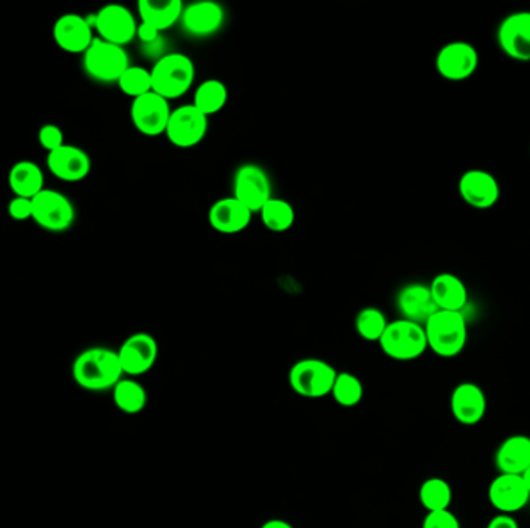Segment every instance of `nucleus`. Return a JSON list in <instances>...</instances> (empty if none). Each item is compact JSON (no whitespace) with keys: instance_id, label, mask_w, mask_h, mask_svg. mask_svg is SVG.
<instances>
[{"instance_id":"nucleus-8","label":"nucleus","mask_w":530,"mask_h":528,"mask_svg":"<svg viewBox=\"0 0 530 528\" xmlns=\"http://www.w3.org/2000/svg\"><path fill=\"white\" fill-rule=\"evenodd\" d=\"M208 120L210 118L205 117L193 104L177 107L171 112L165 132L166 138L176 148H194L207 137Z\"/></svg>"},{"instance_id":"nucleus-7","label":"nucleus","mask_w":530,"mask_h":528,"mask_svg":"<svg viewBox=\"0 0 530 528\" xmlns=\"http://www.w3.org/2000/svg\"><path fill=\"white\" fill-rule=\"evenodd\" d=\"M33 217L38 227L50 233H64L75 223L76 211L69 197L55 189H44L31 199Z\"/></svg>"},{"instance_id":"nucleus-20","label":"nucleus","mask_w":530,"mask_h":528,"mask_svg":"<svg viewBox=\"0 0 530 528\" xmlns=\"http://www.w3.org/2000/svg\"><path fill=\"white\" fill-rule=\"evenodd\" d=\"M47 166L56 179L76 183L87 179L92 169V162L84 149L73 144H64L56 151L47 154Z\"/></svg>"},{"instance_id":"nucleus-23","label":"nucleus","mask_w":530,"mask_h":528,"mask_svg":"<svg viewBox=\"0 0 530 528\" xmlns=\"http://www.w3.org/2000/svg\"><path fill=\"white\" fill-rule=\"evenodd\" d=\"M495 467L500 474L521 476L530 467V437L517 434L504 439L495 453Z\"/></svg>"},{"instance_id":"nucleus-5","label":"nucleus","mask_w":530,"mask_h":528,"mask_svg":"<svg viewBox=\"0 0 530 528\" xmlns=\"http://www.w3.org/2000/svg\"><path fill=\"white\" fill-rule=\"evenodd\" d=\"M131 67L124 47L95 38L83 55V69L93 81L103 84L118 83V79Z\"/></svg>"},{"instance_id":"nucleus-31","label":"nucleus","mask_w":530,"mask_h":528,"mask_svg":"<svg viewBox=\"0 0 530 528\" xmlns=\"http://www.w3.org/2000/svg\"><path fill=\"white\" fill-rule=\"evenodd\" d=\"M331 395L337 405L343 406V408H354V406L362 403L363 397H365V388H363L362 380L357 375L351 374V372H338Z\"/></svg>"},{"instance_id":"nucleus-10","label":"nucleus","mask_w":530,"mask_h":528,"mask_svg":"<svg viewBox=\"0 0 530 528\" xmlns=\"http://www.w3.org/2000/svg\"><path fill=\"white\" fill-rule=\"evenodd\" d=\"M90 24L97 30L98 38L120 47L131 44L137 38L135 16L123 5H106L93 16Z\"/></svg>"},{"instance_id":"nucleus-11","label":"nucleus","mask_w":530,"mask_h":528,"mask_svg":"<svg viewBox=\"0 0 530 528\" xmlns=\"http://www.w3.org/2000/svg\"><path fill=\"white\" fill-rule=\"evenodd\" d=\"M478 66L479 53L470 42H448L436 56V70L451 83H461L472 78Z\"/></svg>"},{"instance_id":"nucleus-26","label":"nucleus","mask_w":530,"mask_h":528,"mask_svg":"<svg viewBox=\"0 0 530 528\" xmlns=\"http://www.w3.org/2000/svg\"><path fill=\"white\" fill-rule=\"evenodd\" d=\"M44 183V172L31 160L14 163L8 172V186L14 197L33 199L39 192L44 191Z\"/></svg>"},{"instance_id":"nucleus-25","label":"nucleus","mask_w":530,"mask_h":528,"mask_svg":"<svg viewBox=\"0 0 530 528\" xmlns=\"http://www.w3.org/2000/svg\"><path fill=\"white\" fill-rule=\"evenodd\" d=\"M183 8L182 0H140L137 4L143 24L151 25L160 33L180 22Z\"/></svg>"},{"instance_id":"nucleus-36","label":"nucleus","mask_w":530,"mask_h":528,"mask_svg":"<svg viewBox=\"0 0 530 528\" xmlns=\"http://www.w3.org/2000/svg\"><path fill=\"white\" fill-rule=\"evenodd\" d=\"M8 216L18 222L31 219L33 217V203L31 199H24V197H14L8 203Z\"/></svg>"},{"instance_id":"nucleus-34","label":"nucleus","mask_w":530,"mask_h":528,"mask_svg":"<svg viewBox=\"0 0 530 528\" xmlns=\"http://www.w3.org/2000/svg\"><path fill=\"white\" fill-rule=\"evenodd\" d=\"M39 144L42 148L49 152L56 151V149L64 146V132H62L61 127L56 126V124H44V126L39 129L38 134Z\"/></svg>"},{"instance_id":"nucleus-21","label":"nucleus","mask_w":530,"mask_h":528,"mask_svg":"<svg viewBox=\"0 0 530 528\" xmlns=\"http://www.w3.org/2000/svg\"><path fill=\"white\" fill-rule=\"evenodd\" d=\"M397 310L402 319L425 326L428 319L438 312V306L431 295L430 285L413 282L400 288L396 298Z\"/></svg>"},{"instance_id":"nucleus-14","label":"nucleus","mask_w":530,"mask_h":528,"mask_svg":"<svg viewBox=\"0 0 530 528\" xmlns=\"http://www.w3.org/2000/svg\"><path fill=\"white\" fill-rule=\"evenodd\" d=\"M496 41L507 58L530 62V11H517L501 21Z\"/></svg>"},{"instance_id":"nucleus-1","label":"nucleus","mask_w":530,"mask_h":528,"mask_svg":"<svg viewBox=\"0 0 530 528\" xmlns=\"http://www.w3.org/2000/svg\"><path fill=\"white\" fill-rule=\"evenodd\" d=\"M72 375L75 383L86 391H112L124 378L117 350L107 347H90L73 361Z\"/></svg>"},{"instance_id":"nucleus-15","label":"nucleus","mask_w":530,"mask_h":528,"mask_svg":"<svg viewBox=\"0 0 530 528\" xmlns=\"http://www.w3.org/2000/svg\"><path fill=\"white\" fill-rule=\"evenodd\" d=\"M461 199L475 210H490L501 197V188L495 175L484 169H469L458 182Z\"/></svg>"},{"instance_id":"nucleus-29","label":"nucleus","mask_w":530,"mask_h":528,"mask_svg":"<svg viewBox=\"0 0 530 528\" xmlns=\"http://www.w3.org/2000/svg\"><path fill=\"white\" fill-rule=\"evenodd\" d=\"M419 501L427 513L450 510L451 501H453L451 485L442 477H430L420 485Z\"/></svg>"},{"instance_id":"nucleus-19","label":"nucleus","mask_w":530,"mask_h":528,"mask_svg":"<svg viewBox=\"0 0 530 528\" xmlns=\"http://www.w3.org/2000/svg\"><path fill=\"white\" fill-rule=\"evenodd\" d=\"M451 414L464 426L478 425L487 414L486 392L476 383L458 384L450 398Z\"/></svg>"},{"instance_id":"nucleus-37","label":"nucleus","mask_w":530,"mask_h":528,"mask_svg":"<svg viewBox=\"0 0 530 528\" xmlns=\"http://www.w3.org/2000/svg\"><path fill=\"white\" fill-rule=\"evenodd\" d=\"M160 31L155 30L151 25L143 24L140 22L137 28V38L143 42V44H154L159 39Z\"/></svg>"},{"instance_id":"nucleus-13","label":"nucleus","mask_w":530,"mask_h":528,"mask_svg":"<svg viewBox=\"0 0 530 528\" xmlns=\"http://www.w3.org/2000/svg\"><path fill=\"white\" fill-rule=\"evenodd\" d=\"M171 112L173 109L169 106V101L154 92L132 100V124L140 134L146 137H159L165 134Z\"/></svg>"},{"instance_id":"nucleus-38","label":"nucleus","mask_w":530,"mask_h":528,"mask_svg":"<svg viewBox=\"0 0 530 528\" xmlns=\"http://www.w3.org/2000/svg\"><path fill=\"white\" fill-rule=\"evenodd\" d=\"M486 528H520V524L512 515H496Z\"/></svg>"},{"instance_id":"nucleus-3","label":"nucleus","mask_w":530,"mask_h":528,"mask_svg":"<svg viewBox=\"0 0 530 528\" xmlns=\"http://www.w3.org/2000/svg\"><path fill=\"white\" fill-rule=\"evenodd\" d=\"M428 349L441 358H455L461 354L469 338L467 321L462 312L438 310L424 326Z\"/></svg>"},{"instance_id":"nucleus-12","label":"nucleus","mask_w":530,"mask_h":528,"mask_svg":"<svg viewBox=\"0 0 530 528\" xmlns=\"http://www.w3.org/2000/svg\"><path fill=\"white\" fill-rule=\"evenodd\" d=\"M124 377H142L148 374L159 358V343L146 332L134 333L117 350Z\"/></svg>"},{"instance_id":"nucleus-6","label":"nucleus","mask_w":530,"mask_h":528,"mask_svg":"<svg viewBox=\"0 0 530 528\" xmlns=\"http://www.w3.org/2000/svg\"><path fill=\"white\" fill-rule=\"evenodd\" d=\"M338 371L320 358L296 361L289 371V384L295 394L304 398H323L331 395Z\"/></svg>"},{"instance_id":"nucleus-16","label":"nucleus","mask_w":530,"mask_h":528,"mask_svg":"<svg viewBox=\"0 0 530 528\" xmlns=\"http://www.w3.org/2000/svg\"><path fill=\"white\" fill-rule=\"evenodd\" d=\"M53 39L62 52L84 55L95 41V36L89 19L80 14L67 13L53 25Z\"/></svg>"},{"instance_id":"nucleus-32","label":"nucleus","mask_w":530,"mask_h":528,"mask_svg":"<svg viewBox=\"0 0 530 528\" xmlns=\"http://www.w3.org/2000/svg\"><path fill=\"white\" fill-rule=\"evenodd\" d=\"M388 324L385 313L377 307H365L355 318V330L360 338L369 343H379Z\"/></svg>"},{"instance_id":"nucleus-17","label":"nucleus","mask_w":530,"mask_h":528,"mask_svg":"<svg viewBox=\"0 0 530 528\" xmlns=\"http://www.w3.org/2000/svg\"><path fill=\"white\" fill-rule=\"evenodd\" d=\"M225 11L221 5L213 0H199L194 4L183 8L182 24L183 30L194 38H208L216 35L217 31L224 27Z\"/></svg>"},{"instance_id":"nucleus-35","label":"nucleus","mask_w":530,"mask_h":528,"mask_svg":"<svg viewBox=\"0 0 530 528\" xmlns=\"http://www.w3.org/2000/svg\"><path fill=\"white\" fill-rule=\"evenodd\" d=\"M422 528H461V522L451 510L433 511L425 516Z\"/></svg>"},{"instance_id":"nucleus-22","label":"nucleus","mask_w":530,"mask_h":528,"mask_svg":"<svg viewBox=\"0 0 530 528\" xmlns=\"http://www.w3.org/2000/svg\"><path fill=\"white\" fill-rule=\"evenodd\" d=\"M252 216V211L235 197H224L211 206L208 222L217 233L238 234L250 225Z\"/></svg>"},{"instance_id":"nucleus-18","label":"nucleus","mask_w":530,"mask_h":528,"mask_svg":"<svg viewBox=\"0 0 530 528\" xmlns=\"http://www.w3.org/2000/svg\"><path fill=\"white\" fill-rule=\"evenodd\" d=\"M530 501V493L523 477L498 474L489 487V502L500 515H513L523 510Z\"/></svg>"},{"instance_id":"nucleus-30","label":"nucleus","mask_w":530,"mask_h":528,"mask_svg":"<svg viewBox=\"0 0 530 528\" xmlns=\"http://www.w3.org/2000/svg\"><path fill=\"white\" fill-rule=\"evenodd\" d=\"M262 223L273 233H284L295 223V210L287 200L272 197L259 211Z\"/></svg>"},{"instance_id":"nucleus-4","label":"nucleus","mask_w":530,"mask_h":528,"mask_svg":"<svg viewBox=\"0 0 530 528\" xmlns=\"http://www.w3.org/2000/svg\"><path fill=\"white\" fill-rule=\"evenodd\" d=\"M379 344L383 354L396 361L417 360L428 350L424 326L402 318L388 324Z\"/></svg>"},{"instance_id":"nucleus-39","label":"nucleus","mask_w":530,"mask_h":528,"mask_svg":"<svg viewBox=\"0 0 530 528\" xmlns=\"http://www.w3.org/2000/svg\"><path fill=\"white\" fill-rule=\"evenodd\" d=\"M261 528H295L290 522L284 521V519H270L265 521L261 525Z\"/></svg>"},{"instance_id":"nucleus-28","label":"nucleus","mask_w":530,"mask_h":528,"mask_svg":"<svg viewBox=\"0 0 530 528\" xmlns=\"http://www.w3.org/2000/svg\"><path fill=\"white\" fill-rule=\"evenodd\" d=\"M228 103V89L219 79H207L194 92V103L199 112L205 117L219 114Z\"/></svg>"},{"instance_id":"nucleus-27","label":"nucleus","mask_w":530,"mask_h":528,"mask_svg":"<svg viewBox=\"0 0 530 528\" xmlns=\"http://www.w3.org/2000/svg\"><path fill=\"white\" fill-rule=\"evenodd\" d=\"M115 406L128 415L140 414L148 405V392L135 378L124 377L112 389Z\"/></svg>"},{"instance_id":"nucleus-33","label":"nucleus","mask_w":530,"mask_h":528,"mask_svg":"<svg viewBox=\"0 0 530 528\" xmlns=\"http://www.w3.org/2000/svg\"><path fill=\"white\" fill-rule=\"evenodd\" d=\"M118 87L124 95L131 96L132 100L152 92L151 70L145 67L131 66L118 79Z\"/></svg>"},{"instance_id":"nucleus-9","label":"nucleus","mask_w":530,"mask_h":528,"mask_svg":"<svg viewBox=\"0 0 530 528\" xmlns=\"http://www.w3.org/2000/svg\"><path fill=\"white\" fill-rule=\"evenodd\" d=\"M233 197L253 214L259 213L273 197L269 174L255 163L242 165L233 180Z\"/></svg>"},{"instance_id":"nucleus-40","label":"nucleus","mask_w":530,"mask_h":528,"mask_svg":"<svg viewBox=\"0 0 530 528\" xmlns=\"http://www.w3.org/2000/svg\"><path fill=\"white\" fill-rule=\"evenodd\" d=\"M521 477H523L524 484H526L527 490H529L530 493V467L521 474Z\"/></svg>"},{"instance_id":"nucleus-2","label":"nucleus","mask_w":530,"mask_h":528,"mask_svg":"<svg viewBox=\"0 0 530 528\" xmlns=\"http://www.w3.org/2000/svg\"><path fill=\"white\" fill-rule=\"evenodd\" d=\"M152 92L165 100H177L186 95L196 79L193 59L183 53H168L151 69Z\"/></svg>"},{"instance_id":"nucleus-24","label":"nucleus","mask_w":530,"mask_h":528,"mask_svg":"<svg viewBox=\"0 0 530 528\" xmlns=\"http://www.w3.org/2000/svg\"><path fill=\"white\" fill-rule=\"evenodd\" d=\"M430 290L438 309L447 312H462L469 299L464 282L453 273H439L434 276L430 282Z\"/></svg>"}]
</instances>
